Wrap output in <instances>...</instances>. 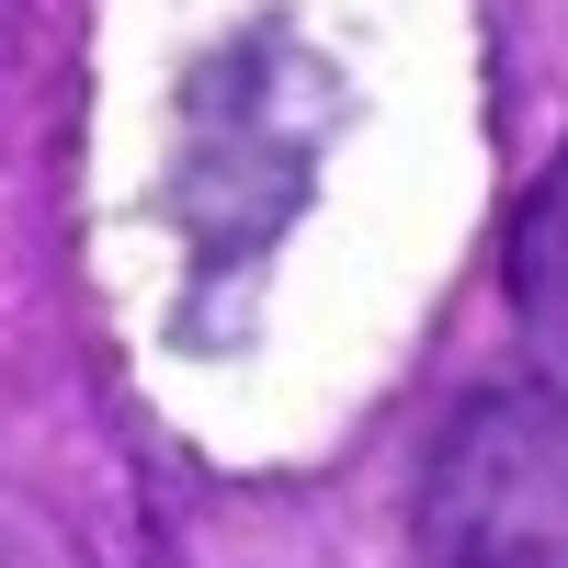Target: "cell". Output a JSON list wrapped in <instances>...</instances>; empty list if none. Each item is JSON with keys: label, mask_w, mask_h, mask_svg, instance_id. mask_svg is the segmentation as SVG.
Returning <instances> with one entry per match:
<instances>
[{"label": "cell", "mask_w": 568, "mask_h": 568, "mask_svg": "<svg viewBox=\"0 0 568 568\" xmlns=\"http://www.w3.org/2000/svg\"><path fill=\"white\" fill-rule=\"evenodd\" d=\"M420 568H568V409L535 387H478L409 489Z\"/></svg>", "instance_id": "obj_1"}, {"label": "cell", "mask_w": 568, "mask_h": 568, "mask_svg": "<svg viewBox=\"0 0 568 568\" xmlns=\"http://www.w3.org/2000/svg\"><path fill=\"white\" fill-rule=\"evenodd\" d=\"M511 329H524V364H535V387L568 409V149L524 182V205H511Z\"/></svg>", "instance_id": "obj_2"}]
</instances>
